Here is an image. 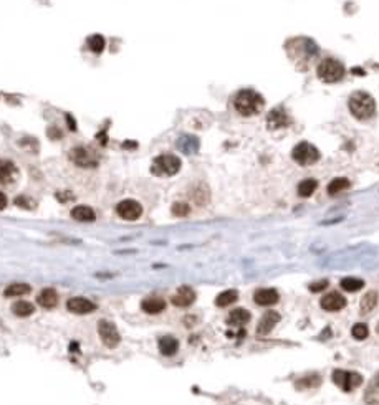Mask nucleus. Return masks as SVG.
Returning a JSON list of instances; mask_svg holds the SVG:
<instances>
[{
  "instance_id": "obj_39",
  "label": "nucleus",
  "mask_w": 379,
  "mask_h": 405,
  "mask_svg": "<svg viewBox=\"0 0 379 405\" xmlns=\"http://www.w3.org/2000/svg\"><path fill=\"white\" fill-rule=\"evenodd\" d=\"M369 387H373V389H378L379 390V372L374 375V379H373V382H371V385H369Z\"/></svg>"
},
{
  "instance_id": "obj_36",
  "label": "nucleus",
  "mask_w": 379,
  "mask_h": 405,
  "mask_svg": "<svg viewBox=\"0 0 379 405\" xmlns=\"http://www.w3.org/2000/svg\"><path fill=\"white\" fill-rule=\"evenodd\" d=\"M328 286V281L326 280H321V281H316V283H312L310 285V291L312 293H318V291H323L324 288Z\"/></svg>"
},
{
  "instance_id": "obj_12",
  "label": "nucleus",
  "mask_w": 379,
  "mask_h": 405,
  "mask_svg": "<svg viewBox=\"0 0 379 405\" xmlns=\"http://www.w3.org/2000/svg\"><path fill=\"white\" fill-rule=\"evenodd\" d=\"M267 122L270 129H282V127H287L290 124V116L283 108H275L268 113Z\"/></svg>"
},
{
  "instance_id": "obj_38",
  "label": "nucleus",
  "mask_w": 379,
  "mask_h": 405,
  "mask_svg": "<svg viewBox=\"0 0 379 405\" xmlns=\"http://www.w3.org/2000/svg\"><path fill=\"white\" fill-rule=\"evenodd\" d=\"M5 207H7V197H5V194L0 192V210H3Z\"/></svg>"
},
{
  "instance_id": "obj_33",
  "label": "nucleus",
  "mask_w": 379,
  "mask_h": 405,
  "mask_svg": "<svg viewBox=\"0 0 379 405\" xmlns=\"http://www.w3.org/2000/svg\"><path fill=\"white\" fill-rule=\"evenodd\" d=\"M351 334H353V338H354V339L363 341V339H366V338H368L369 329H368V326L364 324V323H358V324H354V326H353Z\"/></svg>"
},
{
  "instance_id": "obj_11",
  "label": "nucleus",
  "mask_w": 379,
  "mask_h": 405,
  "mask_svg": "<svg viewBox=\"0 0 379 405\" xmlns=\"http://www.w3.org/2000/svg\"><path fill=\"white\" fill-rule=\"evenodd\" d=\"M319 304H321V308L324 311H341L344 306H346V298H344L343 294L336 293V291H333V293H328L326 296H323L321 301H319Z\"/></svg>"
},
{
  "instance_id": "obj_34",
  "label": "nucleus",
  "mask_w": 379,
  "mask_h": 405,
  "mask_svg": "<svg viewBox=\"0 0 379 405\" xmlns=\"http://www.w3.org/2000/svg\"><path fill=\"white\" fill-rule=\"evenodd\" d=\"M189 212H190L189 205L184 204V202H176V204L172 205V214L176 217H186Z\"/></svg>"
},
{
  "instance_id": "obj_17",
  "label": "nucleus",
  "mask_w": 379,
  "mask_h": 405,
  "mask_svg": "<svg viewBox=\"0 0 379 405\" xmlns=\"http://www.w3.org/2000/svg\"><path fill=\"white\" fill-rule=\"evenodd\" d=\"M37 301H38V304H40L42 308L52 309V308H55V306L58 304V294H57V291L53 289V288H45V289L40 291V294H38Z\"/></svg>"
},
{
  "instance_id": "obj_14",
  "label": "nucleus",
  "mask_w": 379,
  "mask_h": 405,
  "mask_svg": "<svg viewBox=\"0 0 379 405\" xmlns=\"http://www.w3.org/2000/svg\"><path fill=\"white\" fill-rule=\"evenodd\" d=\"M253 299L258 306H273L278 303L280 294L278 291L273 288H260L255 291Z\"/></svg>"
},
{
  "instance_id": "obj_32",
  "label": "nucleus",
  "mask_w": 379,
  "mask_h": 405,
  "mask_svg": "<svg viewBox=\"0 0 379 405\" xmlns=\"http://www.w3.org/2000/svg\"><path fill=\"white\" fill-rule=\"evenodd\" d=\"M105 45H106V42L101 35H93L88 38V47H90V50L93 53H101L103 50H105Z\"/></svg>"
},
{
  "instance_id": "obj_15",
  "label": "nucleus",
  "mask_w": 379,
  "mask_h": 405,
  "mask_svg": "<svg viewBox=\"0 0 379 405\" xmlns=\"http://www.w3.org/2000/svg\"><path fill=\"white\" fill-rule=\"evenodd\" d=\"M280 314L277 311H268V313H265L262 316V319L258 321V326H257V333L260 336H265L268 333H272V329L280 323Z\"/></svg>"
},
{
  "instance_id": "obj_27",
  "label": "nucleus",
  "mask_w": 379,
  "mask_h": 405,
  "mask_svg": "<svg viewBox=\"0 0 379 405\" xmlns=\"http://www.w3.org/2000/svg\"><path fill=\"white\" fill-rule=\"evenodd\" d=\"M349 187V180L344 179V177H336V179H333L331 182L328 184V194L329 195H336L339 192L346 190Z\"/></svg>"
},
{
  "instance_id": "obj_4",
  "label": "nucleus",
  "mask_w": 379,
  "mask_h": 405,
  "mask_svg": "<svg viewBox=\"0 0 379 405\" xmlns=\"http://www.w3.org/2000/svg\"><path fill=\"white\" fill-rule=\"evenodd\" d=\"M181 171V159L172 154H162L156 157L151 166V172L154 175H174Z\"/></svg>"
},
{
  "instance_id": "obj_21",
  "label": "nucleus",
  "mask_w": 379,
  "mask_h": 405,
  "mask_svg": "<svg viewBox=\"0 0 379 405\" xmlns=\"http://www.w3.org/2000/svg\"><path fill=\"white\" fill-rule=\"evenodd\" d=\"M71 219H75L78 222H93L96 219L95 210L88 205H78L71 210Z\"/></svg>"
},
{
  "instance_id": "obj_37",
  "label": "nucleus",
  "mask_w": 379,
  "mask_h": 405,
  "mask_svg": "<svg viewBox=\"0 0 379 405\" xmlns=\"http://www.w3.org/2000/svg\"><path fill=\"white\" fill-rule=\"evenodd\" d=\"M57 197H58V200L60 202H66V200H70V199H73V195L70 194V192H60V194H57Z\"/></svg>"
},
{
  "instance_id": "obj_6",
  "label": "nucleus",
  "mask_w": 379,
  "mask_h": 405,
  "mask_svg": "<svg viewBox=\"0 0 379 405\" xmlns=\"http://www.w3.org/2000/svg\"><path fill=\"white\" fill-rule=\"evenodd\" d=\"M333 382L344 392H351V390L358 389L363 384V375L358 372H351V370L336 369L333 372Z\"/></svg>"
},
{
  "instance_id": "obj_40",
  "label": "nucleus",
  "mask_w": 379,
  "mask_h": 405,
  "mask_svg": "<svg viewBox=\"0 0 379 405\" xmlns=\"http://www.w3.org/2000/svg\"><path fill=\"white\" fill-rule=\"evenodd\" d=\"M376 331H378V333H379V324H378V328H376Z\"/></svg>"
},
{
  "instance_id": "obj_24",
  "label": "nucleus",
  "mask_w": 379,
  "mask_h": 405,
  "mask_svg": "<svg viewBox=\"0 0 379 405\" xmlns=\"http://www.w3.org/2000/svg\"><path fill=\"white\" fill-rule=\"evenodd\" d=\"M12 313L18 318H27V316H32L35 313V306L28 303V301H17V303L12 304Z\"/></svg>"
},
{
  "instance_id": "obj_5",
  "label": "nucleus",
  "mask_w": 379,
  "mask_h": 405,
  "mask_svg": "<svg viewBox=\"0 0 379 405\" xmlns=\"http://www.w3.org/2000/svg\"><path fill=\"white\" fill-rule=\"evenodd\" d=\"M293 161L300 166H312L319 159V151L310 142H300L292 151Z\"/></svg>"
},
{
  "instance_id": "obj_23",
  "label": "nucleus",
  "mask_w": 379,
  "mask_h": 405,
  "mask_svg": "<svg viewBox=\"0 0 379 405\" xmlns=\"http://www.w3.org/2000/svg\"><path fill=\"white\" fill-rule=\"evenodd\" d=\"M378 306V293L376 291H368L366 294L361 298V303H359V311L361 314H368Z\"/></svg>"
},
{
  "instance_id": "obj_35",
  "label": "nucleus",
  "mask_w": 379,
  "mask_h": 405,
  "mask_svg": "<svg viewBox=\"0 0 379 405\" xmlns=\"http://www.w3.org/2000/svg\"><path fill=\"white\" fill-rule=\"evenodd\" d=\"M15 204L18 207H23V209H33V202L28 199V197H17L15 199Z\"/></svg>"
},
{
  "instance_id": "obj_28",
  "label": "nucleus",
  "mask_w": 379,
  "mask_h": 405,
  "mask_svg": "<svg viewBox=\"0 0 379 405\" xmlns=\"http://www.w3.org/2000/svg\"><path fill=\"white\" fill-rule=\"evenodd\" d=\"M30 293V286L25 285V283H13L10 285L8 288H5L3 291V294L7 296V298H13V296H23Z\"/></svg>"
},
{
  "instance_id": "obj_26",
  "label": "nucleus",
  "mask_w": 379,
  "mask_h": 405,
  "mask_svg": "<svg viewBox=\"0 0 379 405\" xmlns=\"http://www.w3.org/2000/svg\"><path fill=\"white\" fill-rule=\"evenodd\" d=\"M319 384H321V377H319L318 374H312V375H308V377L298 379L297 384H295V387H297V390H305V389L318 387Z\"/></svg>"
},
{
  "instance_id": "obj_18",
  "label": "nucleus",
  "mask_w": 379,
  "mask_h": 405,
  "mask_svg": "<svg viewBox=\"0 0 379 405\" xmlns=\"http://www.w3.org/2000/svg\"><path fill=\"white\" fill-rule=\"evenodd\" d=\"M141 308L147 314H159L166 308V301L162 298H156V296H152V298H146L144 301H142Z\"/></svg>"
},
{
  "instance_id": "obj_8",
  "label": "nucleus",
  "mask_w": 379,
  "mask_h": 405,
  "mask_svg": "<svg viewBox=\"0 0 379 405\" xmlns=\"http://www.w3.org/2000/svg\"><path fill=\"white\" fill-rule=\"evenodd\" d=\"M116 214L120 215L123 220H129V222L137 220L142 215V205L132 199L121 200L120 204L116 205Z\"/></svg>"
},
{
  "instance_id": "obj_16",
  "label": "nucleus",
  "mask_w": 379,
  "mask_h": 405,
  "mask_svg": "<svg viewBox=\"0 0 379 405\" xmlns=\"http://www.w3.org/2000/svg\"><path fill=\"white\" fill-rule=\"evenodd\" d=\"M177 149L184 154H195L199 151V139L195 136L184 134L177 139Z\"/></svg>"
},
{
  "instance_id": "obj_20",
  "label": "nucleus",
  "mask_w": 379,
  "mask_h": 405,
  "mask_svg": "<svg viewBox=\"0 0 379 405\" xmlns=\"http://www.w3.org/2000/svg\"><path fill=\"white\" fill-rule=\"evenodd\" d=\"M179 349V341L172 336H164L159 339V350L162 355H174Z\"/></svg>"
},
{
  "instance_id": "obj_3",
  "label": "nucleus",
  "mask_w": 379,
  "mask_h": 405,
  "mask_svg": "<svg viewBox=\"0 0 379 405\" xmlns=\"http://www.w3.org/2000/svg\"><path fill=\"white\" fill-rule=\"evenodd\" d=\"M318 76L319 80L326 83H336L343 80L344 76V66L341 61L334 60V58H324V60L318 65Z\"/></svg>"
},
{
  "instance_id": "obj_1",
  "label": "nucleus",
  "mask_w": 379,
  "mask_h": 405,
  "mask_svg": "<svg viewBox=\"0 0 379 405\" xmlns=\"http://www.w3.org/2000/svg\"><path fill=\"white\" fill-rule=\"evenodd\" d=\"M234 106L242 116H253L262 111L265 100L253 90H242L234 98Z\"/></svg>"
},
{
  "instance_id": "obj_2",
  "label": "nucleus",
  "mask_w": 379,
  "mask_h": 405,
  "mask_svg": "<svg viewBox=\"0 0 379 405\" xmlns=\"http://www.w3.org/2000/svg\"><path fill=\"white\" fill-rule=\"evenodd\" d=\"M348 106L351 115L356 117V119H361V121L371 119L374 113H376V103H374L373 96L364 91L353 93L348 101Z\"/></svg>"
},
{
  "instance_id": "obj_7",
  "label": "nucleus",
  "mask_w": 379,
  "mask_h": 405,
  "mask_svg": "<svg viewBox=\"0 0 379 405\" xmlns=\"http://www.w3.org/2000/svg\"><path fill=\"white\" fill-rule=\"evenodd\" d=\"M98 334H100V339L103 341V344L110 349L116 347V346L121 343V336L118 333L116 326L106 319H101L100 323H98Z\"/></svg>"
},
{
  "instance_id": "obj_30",
  "label": "nucleus",
  "mask_w": 379,
  "mask_h": 405,
  "mask_svg": "<svg viewBox=\"0 0 379 405\" xmlns=\"http://www.w3.org/2000/svg\"><path fill=\"white\" fill-rule=\"evenodd\" d=\"M316 187H318V182L315 179H305L300 182V185H298V195L310 197L315 190H316Z\"/></svg>"
},
{
  "instance_id": "obj_25",
  "label": "nucleus",
  "mask_w": 379,
  "mask_h": 405,
  "mask_svg": "<svg viewBox=\"0 0 379 405\" xmlns=\"http://www.w3.org/2000/svg\"><path fill=\"white\" fill-rule=\"evenodd\" d=\"M237 299H239V291L237 289H227V291H222V293L215 298V304H217L219 308H225V306L235 303Z\"/></svg>"
},
{
  "instance_id": "obj_10",
  "label": "nucleus",
  "mask_w": 379,
  "mask_h": 405,
  "mask_svg": "<svg viewBox=\"0 0 379 405\" xmlns=\"http://www.w3.org/2000/svg\"><path fill=\"white\" fill-rule=\"evenodd\" d=\"M66 309L70 311V313H75V314H90L96 309V304L88 298L76 296V298L68 299Z\"/></svg>"
},
{
  "instance_id": "obj_22",
  "label": "nucleus",
  "mask_w": 379,
  "mask_h": 405,
  "mask_svg": "<svg viewBox=\"0 0 379 405\" xmlns=\"http://www.w3.org/2000/svg\"><path fill=\"white\" fill-rule=\"evenodd\" d=\"M17 174V169L13 166V162L0 159V184H7L10 182Z\"/></svg>"
},
{
  "instance_id": "obj_9",
  "label": "nucleus",
  "mask_w": 379,
  "mask_h": 405,
  "mask_svg": "<svg viewBox=\"0 0 379 405\" xmlns=\"http://www.w3.org/2000/svg\"><path fill=\"white\" fill-rule=\"evenodd\" d=\"M70 159L75 162L76 166L80 167H96L98 166V157L95 156V152L90 151L88 147H75L70 152Z\"/></svg>"
},
{
  "instance_id": "obj_31",
  "label": "nucleus",
  "mask_w": 379,
  "mask_h": 405,
  "mask_svg": "<svg viewBox=\"0 0 379 405\" xmlns=\"http://www.w3.org/2000/svg\"><path fill=\"white\" fill-rule=\"evenodd\" d=\"M192 199H194L195 204H199V205L207 204V202H209V189L204 184L195 185V189L192 192Z\"/></svg>"
},
{
  "instance_id": "obj_19",
  "label": "nucleus",
  "mask_w": 379,
  "mask_h": 405,
  "mask_svg": "<svg viewBox=\"0 0 379 405\" xmlns=\"http://www.w3.org/2000/svg\"><path fill=\"white\" fill-rule=\"evenodd\" d=\"M250 321V313L244 308H237L234 311H230L229 318H227V324L229 326H244Z\"/></svg>"
},
{
  "instance_id": "obj_29",
  "label": "nucleus",
  "mask_w": 379,
  "mask_h": 405,
  "mask_svg": "<svg viewBox=\"0 0 379 405\" xmlns=\"http://www.w3.org/2000/svg\"><path fill=\"white\" fill-rule=\"evenodd\" d=\"M341 288L348 293H354V291H359L364 286V281L359 278H353V276H348V278L341 280Z\"/></svg>"
},
{
  "instance_id": "obj_13",
  "label": "nucleus",
  "mask_w": 379,
  "mask_h": 405,
  "mask_svg": "<svg viewBox=\"0 0 379 405\" xmlns=\"http://www.w3.org/2000/svg\"><path fill=\"white\" fill-rule=\"evenodd\" d=\"M195 301V291L190 286H181L172 296V304L179 306V308H187Z\"/></svg>"
}]
</instances>
